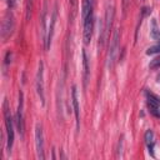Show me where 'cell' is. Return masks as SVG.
Listing matches in <instances>:
<instances>
[{
    "label": "cell",
    "mask_w": 160,
    "mask_h": 160,
    "mask_svg": "<svg viewBox=\"0 0 160 160\" xmlns=\"http://www.w3.org/2000/svg\"><path fill=\"white\" fill-rule=\"evenodd\" d=\"M2 109H4V119H5V128H6V149L10 152L12 144H14V124H12V118L10 114V109L8 105V100L5 99L2 102Z\"/></svg>",
    "instance_id": "6da1fadb"
},
{
    "label": "cell",
    "mask_w": 160,
    "mask_h": 160,
    "mask_svg": "<svg viewBox=\"0 0 160 160\" xmlns=\"http://www.w3.org/2000/svg\"><path fill=\"white\" fill-rule=\"evenodd\" d=\"M14 26H15V21H14V16L10 11H8L4 16V20H2V25H1V38L4 41H6L12 31H14Z\"/></svg>",
    "instance_id": "7a4b0ae2"
},
{
    "label": "cell",
    "mask_w": 160,
    "mask_h": 160,
    "mask_svg": "<svg viewBox=\"0 0 160 160\" xmlns=\"http://www.w3.org/2000/svg\"><path fill=\"white\" fill-rule=\"evenodd\" d=\"M24 95L20 91L19 92V105H18V111H16V116H15V121H16V126L19 130V134L21 135V138L24 136L25 132V120H24Z\"/></svg>",
    "instance_id": "3957f363"
},
{
    "label": "cell",
    "mask_w": 160,
    "mask_h": 160,
    "mask_svg": "<svg viewBox=\"0 0 160 160\" xmlns=\"http://www.w3.org/2000/svg\"><path fill=\"white\" fill-rule=\"evenodd\" d=\"M35 85H36V92H38V95L40 98L41 105H45V95H44V64H42V61L39 62V69H38V72H36Z\"/></svg>",
    "instance_id": "277c9868"
},
{
    "label": "cell",
    "mask_w": 160,
    "mask_h": 160,
    "mask_svg": "<svg viewBox=\"0 0 160 160\" xmlns=\"http://www.w3.org/2000/svg\"><path fill=\"white\" fill-rule=\"evenodd\" d=\"M112 18H114V9L112 6H108L106 9V14H105V21H104V29L101 31V36H100V40H99V44L100 45H104V41L106 39V35L111 28V24H112Z\"/></svg>",
    "instance_id": "5b68a950"
},
{
    "label": "cell",
    "mask_w": 160,
    "mask_h": 160,
    "mask_svg": "<svg viewBox=\"0 0 160 160\" xmlns=\"http://www.w3.org/2000/svg\"><path fill=\"white\" fill-rule=\"evenodd\" d=\"M82 22H84V34H82L84 44L88 45V44H90L91 38H92V30H94V12H90L89 16H88Z\"/></svg>",
    "instance_id": "8992f818"
},
{
    "label": "cell",
    "mask_w": 160,
    "mask_h": 160,
    "mask_svg": "<svg viewBox=\"0 0 160 160\" xmlns=\"http://www.w3.org/2000/svg\"><path fill=\"white\" fill-rule=\"evenodd\" d=\"M35 146H36V154L40 160L45 158L44 155V135H42V128L41 125H36L35 128Z\"/></svg>",
    "instance_id": "52a82bcc"
},
{
    "label": "cell",
    "mask_w": 160,
    "mask_h": 160,
    "mask_svg": "<svg viewBox=\"0 0 160 160\" xmlns=\"http://www.w3.org/2000/svg\"><path fill=\"white\" fill-rule=\"evenodd\" d=\"M146 99H148V105L150 108L151 114L158 116V118H160V110H159V108H160V98L156 96L152 92L146 91Z\"/></svg>",
    "instance_id": "ba28073f"
},
{
    "label": "cell",
    "mask_w": 160,
    "mask_h": 160,
    "mask_svg": "<svg viewBox=\"0 0 160 160\" xmlns=\"http://www.w3.org/2000/svg\"><path fill=\"white\" fill-rule=\"evenodd\" d=\"M119 36H120V31L119 29H116L114 31L112 39H111V44H110V51H109V66L111 68L114 61H115V56H116V51L119 48Z\"/></svg>",
    "instance_id": "9c48e42d"
},
{
    "label": "cell",
    "mask_w": 160,
    "mask_h": 160,
    "mask_svg": "<svg viewBox=\"0 0 160 160\" xmlns=\"http://www.w3.org/2000/svg\"><path fill=\"white\" fill-rule=\"evenodd\" d=\"M56 16H58V9L56 5L54 6V11L51 14V19H50V26L48 29V35H46V40H45V49L49 50L50 45H51V39H52V34H54V26H55V21H56Z\"/></svg>",
    "instance_id": "30bf717a"
},
{
    "label": "cell",
    "mask_w": 160,
    "mask_h": 160,
    "mask_svg": "<svg viewBox=\"0 0 160 160\" xmlns=\"http://www.w3.org/2000/svg\"><path fill=\"white\" fill-rule=\"evenodd\" d=\"M71 101H72V106H74V112H75V119H76V128L79 129L80 126V108H79V101H78V91H76V86H72L71 90Z\"/></svg>",
    "instance_id": "8fae6325"
},
{
    "label": "cell",
    "mask_w": 160,
    "mask_h": 160,
    "mask_svg": "<svg viewBox=\"0 0 160 160\" xmlns=\"http://www.w3.org/2000/svg\"><path fill=\"white\" fill-rule=\"evenodd\" d=\"M89 60H88V55L86 51L82 50V79H84V86H86L88 84V79H89Z\"/></svg>",
    "instance_id": "7c38bea8"
},
{
    "label": "cell",
    "mask_w": 160,
    "mask_h": 160,
    "mask_svg": "<svg viewBox=\"0 0 160 160\" xmlns=\"http://www.w3.org/2000/svg\"><path fill=\"white\" fill-rule=\"evenodd\" d=\"M94 4L90 0H81V19L82 21L89 16L90 12H92Z\"/></svg>",
    "instance_id": "4fadbf2b"
},
{
    "label": "cell",
    "mask_w": 160,
    "mask_h": 160,
    "mask_svg": "<svg viewBox=\"0 0 160 160\" xmlns=\"http://www.w3.org/2000/svg\"><path fill=\"white\" fill-rule=\"evenodd\" d=\"M46 18H48V0L44 1L42 15H41V29H42V39H44V42H45L46 35H48V31H46Z\"/></svg>",
    "instance_id": "5bb4252c"
},
{
    "label": "cell",
    "mask_w": 160,
    "mask_h": 160,
    "mask_svg": "<svg viewBox=\"0 0 160 160\" xmlns=\"http://www.w3.org/2000/svg\"><path fill=\"white\" fill-rule=\"evenodd\" d=\"M144 138H145V142H146V146H148V149H149V152L154 156V151H152V149H154V144H155V141H154V132H152V130H148V131L145 132Z\"/></svg>",
    "instance_id": "9a60e30c"
},
{
    "label": "cell",
    "mask_w": 160,
    "mask_h": 160,
    "mask_svg": "<svg viewBox=\"0 0 160 160\" xmlns=\"http://www.w3.org/2000/svg\"><path fill=\"white\" fill-rule=\"evenodd\" d=\"M150 36L154 40H159L160 39V29L158 28V22L155 19L151 20V28H150Z\"/></svg>",
    "instance_id": "2e32d148"
},
{
    "label": "cell",
    "mask_w": 160,
    "mask_h": 160,
    "mask_svg": "<svg viewBox=\"0 0 160 160\" xmlns=\"http://www.w3.org/2000/svg\"><path fill=\"white\" fill-rule=\"evenodd\" d=\"M70 9H71V19L75 18L76 15V9H78V0H69Z\"/></svg>",
    "instance_id": "e0dca14e"
},
{
    "label": "cell",
    "mask_w": 160,
    "mask_h": 160,
    "mask_svg": "<svg viewBox=\"0 0 160 160\" xmlns=\"http://www.w3.org/2000/svg\"><path fill=\"white\" fill-rule=\"evenodd\" d=\"M32 2L34 0H26V20L30 19L31 11H32Z\"/></svg>",
    "instance_id": "ac0fdd59"
},
{
    "label": "cell",
    "mask_w": 160,
    "mask_h": 160,
    "mask_svg": "<svg viewBox=\"0 0 160 160\" xmlns=\"http://www.w3.org/2000/svg\"><path fill=\"white\" fill-rule=\"evenodd\" d=\"M149 68H150V69H158V68H160V56L154 58V59L150 61Z\"/></svg>",
    "instance_id": "d6986e66"
},
{
    "label": "cell",
    "mask_w": 160,
    "mask_h": 160,
    "mask_svg": "<svg viewBox=\"0 0 160 160\" xmlns=\"http://www.w3.org/2000/svg\"><path fill=\"white\" fill-rule=\"evenodd\" d=\"M156 52H160V44L154 45V46H150V48L146 50V54H148V55H152V54H156Z\"/></svg>",
    "instance_id": "ffe728a7"
},
{
    "label": "cell",
    "mask_w": 160,
    "mask_h": 160,
    "mask_svg": "<svg viewBox=\"0 0 160 160\" xmlns=\"http://www.w3.org/2000/svg\"><path fill=\"white\" fill-rule=\"evenodd\" d=\"M10 61H11V52H10V51H8V52H6V55H5V65H9V64H10Z\"/></svg>",
    "instance_id": "44dd1931"
},
{
    "label": "cell",
    "mask_w": 160,
    "mask_h": 160,
    "mask_svg": "<svg viewBox=\"0 0 160 160\" xmlns=\"http://www.w3.org/2000/svg\"><path fill=\"white\" fill-rule=\"evenodd\" d=\"M128 4H129V0H122V9H124V12L126 11V8H128Z\"/></svg>",
    "instance_id": "7402d4cb"
},
{
    "label": "cell",
    "mask_w": 160,
    "mask_h": 160,
    "mask_svg": "<svg viewBox=\"0 0 160 160\" xmlns=\"http://www.w3.org/2000/svg\"><path fill=\"white\" fill-rule=\"evenodd\" d=\"M8 4H9L10 8H14L15 4H16V0H8Z\"/></svg>",
    "instance_id": "603a6c76"
},
{
    "label": "cell",
    "mask_w": 160,
    "mask_h": 160,
    "mask_svg": "<svg viewBox=\"0 0 160 160\" xmlns=\"http://www.w3.org/2000/svg\"><path fill=\"white\" fill-rule=\"evenodd\" d=\"M90 1H91V2H92V4H94V1H95V0H90Z\"/></svg>",
    "instance_id": "cb8c5ba5"
},
{
    "label": "cell",
    "mask_w": 160,
    "mask_h": 160,
    "mask_svg": "<svg viewBox=\"0 0 160 160\" xmlns=\"http://www.w3.org/2000/svg\"><path fill=\"white\" fill-rule=\"evenodd\" d=\"M158 79H159V80H160V74H159V76H158Z\"/></svg>",
    "instance_id": "d4e9b609"
}]
</instances>
